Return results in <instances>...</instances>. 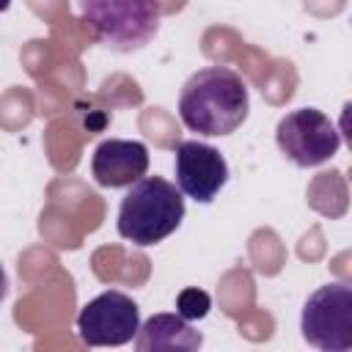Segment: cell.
<instances>
[{"label": "cell", "mask_w": 352, "mask_h": 352, "mask_svg": "<svg viewBox=\"0 0 352 352\" xmlns=\"http://www.w3.org/2000/svg\"><path fill=\"white\" fill-rule=\"evenodd\" d=\"M250 94L245 80L228 66H204L187 77L179 94V118L190 132L220 138L245 124Z\"/></svg>", "instance_id": "obj_1"}, {"label": "cell", "mask_w": 352, "mask_h": 352, "mask_svg": "<svg viewBox=\"0 0 352 352\" xmlns=\"http://www.w3.org/2000/svg\"><path fill=\"white\" fill-rule=\"evenodd\" d=\"M184 220V198L176 184L162 176H140L132 182L118 206V234L132 245H157Z\"/></svg>", "instance_id": "obj_2"}, {"label": "cell", "mask_w": 352, "mask_h": 352, "mask_svg": "<svg viewBox=\"0 0 352 352\" xmlns=\"http://www.w3.org/2000/svg\"><path fill=\"white\" fill-rule=\"evenodd\" d=\"M96 44L116 52L143 50L160 30V0H74Z\"/></svg>", "instance_id": "obj_3"}, {"label": "cell", "mask_w": 352, "mask_h": 352, "mask_svg": "<svg viewBox=\"0 0 352 352\" xmlns=\"http://www.w3.org/2000/svg\"><path fill=\"white\" fill-rule=\"evenodd\" d=\"M300 330L322 352L352 349V289L341 280L319 286L302 305Z\"/></svg>", "instance_id": "obj_4"}, {"label": "cell", "mask_w": 352, "mask_h": 352, "mask_svg": "<svg viewBox=\"0 0 352 352\" xmlns=\"http://www.w3.org/2000/svg\"><path fill=\"white\" fill-rule=\"evenodd\" d=\"M275 140L278 148L300 168L322 165L341 148L336 124L316 107H297L286 113L275 126Z\"/></svg>", "instance_id": "obj_5"}, {"label": "cell", "mask_w": 352, "mask_h": 352, "mask_svg": "<svg viewBox=\"0 0 352 352\" xmlns=\"http://www.w3.org/2000/svg\"><path fill=\"white\" fill-rule=\"evenodd\" d=\"M140 327V308L124 292H102L77 314V333L88 346H121L135 338Z\"/></svg>", "instance_id": "obj_6"}, {"label": "cell", "mask_w": 352, "mask_h": 352, "mask_svg": "<svg viewBox=\"0 0 352 352\" xmlns=\"http://www.w3.org/2000/svg\"><path fill=\"white\" fill-rule=\"evenodd\" d=\"M173 170H176V187L182 195L209 204L228 182V162L226 157L201 140H179L173 148Z\"/></svg>", "instance_id": "obj_7"}, {"label": "cell", "mask_w": 352, "mask_h": 352, "mask_svg": "<svg viewBox=\"0 0 352 352\" xmlns=\"http://www.w3.org/2000/svg\"><path fill=\"white\" fill-rule=\"evenodd\" d=\"M148 170V148L140 140L110 138L94 148L91 173L102 187H126L146 176Z\"/></svg>", "instance_id": "obj_8"}, {"label": "cell", "mask_w": 352, "mask_h": 352, "mask_svg": "<svg viewBox=\"0 0 352 352\" xmlns=\"http://www.w3.org/2000/svg\"><path fill=\"white\" fill-rule=\"evenodd\" d=\"M201 344L204 336L179 314H154L135 333L138 352H195Z\"/></svg>", "instance_id": "obj_9"}, {"label": "cell", "mask_w": 352, "mask_h": 352, "mask_svg": "<svg viewBox=\"0 0 352 352\" xmlns=\"http://www.w3.org/2000/svg\"><path fill=\"white\" fill-rule=\"evenodd\" d=\"M209 308H212V297H209L204 289L187 286V289H182L179 297H176V314H179L182 319H187V322L204 319V316L209 314Z\"/></svg>", "instance_id": "obj_10"}, {"label": "cell", "mask_w": 352, "mask_h": 352, "mask_svg": "<svg viewBox=\"0 0 352 352\" xmlns=\"http://www.w3.org/2000/svg\"><path fill=\"white\" fill-rule=\"evenodd\" d=\"M8 297V275H6V270H3V264H0V302Z\"/></svg>", "instance_id": "obj_11"}, {"label": "cell", "mask_w": 352, "mask_h": 352, "mask_svg": "<svg viewBox=\"0 0 352 352\" xmlns=\"http://www.w3.org/2000/svg\"><path fill=\"white\" fill-rule=\"evenodd\" d=\"M8 6H11V0H0V14H3V11L8 8Z\"/></svg>", "instance_id": "obj_12"}]
</instances>
